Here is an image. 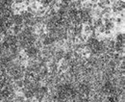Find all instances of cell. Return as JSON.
Instances as JSON below:
<instances>
[{"label":"cell","instance_id":"4","mask_svg":"<svg viewBox=\"0 0 125 102\" xmlns=\"http://www.w3.org/2000/svg\"><path fill=\"white\" fill-rule=\"evenodd\" d=\"M23 102H33V101H32V100H30V99H25Z\"/></svg>","mask_w":125,"mask_h":102},{"label":"cell","instance_id":"5","mask_svg":"<svg viewBox=\"0 0 125 102\" xmlns=\"http://www.w3.org/2000/svg\"><path fill=\"white\" fill-rule=\"evenodd\" d=\"M33 1H35V0H26V2H28V3H31Z\"/></svg>","mask_w":125,"mask_h":102},{"label":"cell","instance_id":"1","mask_svg":"<svg viewBox=\"0 0 125 102\" xmlns=\"http://www.w3.org/2000/svg\"><path fill=\"white\" fill-rule=\"evenodd\" d=\"M115 43H125V37L123 32H118L115 34V37L114 39Z\"/></svg>","mask_w":125,"mask_h":102},{"label":"cell","instance_id":"3","mask_svg":"<svg viewBox=\"0 0 125 102\" xmlns=\"http://www.w3.org/2000/svg\"><path fill=\"white\" fill-rule=\"evenodd\" d=\"M14 85H15V87H16V90L19 91V90L23 88V79H22V80H16V81H14Z\"/></svg>","mask_w":125,"mask_h":102},{"label":"cell","instance_id":"2","mask_svg":"<svg viewBox=\"0 0 125 102\" xmlns=\"http://www.w3.org/2000/svg\"><path fill=\"white\" fill-rule=\"evenodd\" d=\"M22 28H23V26H22V25H21V26H18V25H13L12 27H10V30H11V32H12V34H13V35L17 36V35L21 32Z\"/></svg>","mask_w":125,"mask_h":102}]
</instances>
